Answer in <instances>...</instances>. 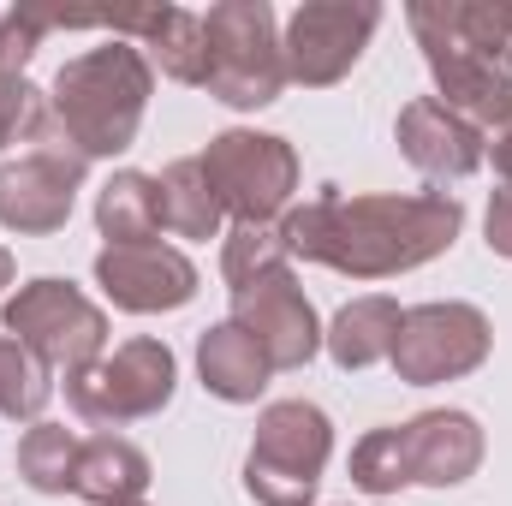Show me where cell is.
Masks as SVG:
<instances>
[{"label":"cell","instance_id":"cell-1","mask_svg":"<svg viewBox=\"0 0 512 506\" xmlns=\"http://www.w3.org/2000/svg\"><path fill=\"white\" fill-rule=\"evenodd\" d=\"M465 233V203L447 191H376V197H340L322 191L298 209H286L280 239L286 251L334 268L346 280H393L435 256H447Z\"/></svg>","mask_w":512,"mask_h":506},{"label":"cell","instance_id":"cell-2","mask_svg":"<svg viewBox=\"0 0 512 506\" xmlns=\"http://www.w3.org/2000/svg\"><path fill=\"white\" fill-rule=\"evenodd\" d=\"M405 24L435 72V102L465 114L483 137L512 126V36L495 6L471 0H411Z\"/></svg>","mask_w":512,"mask_h":506},{"label":"cell","instance_id":"cell-3","mask_svg":"<svg viewBox=\"0 0 512 506\" xmlns=\"http://www.w3.org/2000/svg\"><path fill=\"white\" fill-rule=\"evenodd\" d=\"M149 96H155L149 54L137 42H126V36H114L102 48H84L78 60H66L54 72L48 114H54V131L84 161H114V155H126L137 143Z\"/></svg>","mask_w":512,"mask_h":506},{"label":"cell","instance_id":"cell-4","mask_svg":"<svg viewBox=\"0 0 512 506\" xmlns=\"http://www.w3.org/2000/svg\"><path fill=\"white\" fill-rule=\"evenodd\" d=\"M334 459V423L310 399H274L256 417V441L245 453V495L256 506H310L322 471Z\"/></svg>","mask_w":512,"mask_h":506},{"label":"cell","instance_id":"cell-5","mask_svg":"<svg viewBox=\"0 0 512 506\" xmlns=\"http://www.w3.org/2000/svg\"><path fill=\"white\" fill-rule=\"evenodd\" d=\"M203 42H209V78L203 90L239 114H256L280 102L286 90V60H280V24L268 0H215L203 12Z\"/></svg>","mask_w":512,"mask_h":506},{"label":"cell","instance_id":"cell-6","mask_svg":"<svg viewBox=\"0 0 512 506\" xmlns=\"http://www.w3.org/2000/svg\"><path fill=\"white\" fill-rule=\"evenodd\" d=\"M173 387H179V358H173V346L137 334L126 346L102 352L90 370L66 376V405H72L78 423L114 435V429H126V423L161 417L167 399H173Z\"/></svg>","mask_w":512,"mask_h":506},{"label":"cell","instance_id":"cell-7","mask_svg":"<svg viewBox=\"0 0 512 506\" xmlns=\"http://www.w3.org/2000/svg\"><path fill=\"white\" fill-rule=\"evenodd\" d=\"M221 215H233V227H280L298 191V149L274 131H215L209 149L197 155Z\"/></svg>","mask_w":512,"mask_h":506},{"label":"cell","instance_id":"cell-8","mask_svg":"<svg viewBox=\"0 0 512 506\" xmlns=\"http://www.w3.org/2000/svg\"><path fill=\"white\" fill-rule=\"evenodd\" d=\"M0 322H6V334L18 346H30L60 376H78V370H90L108 352V316H102V304L84 286L60 280V274H42V280L18 286L6 298Z\"/></svg>","mask_w":512,"mask_h":506},{"label":"cell","instance_id":"cell-9","mask_svg":"<svg viewBox=\"0 0 512 506\" xmlns=\"http://www.w3.org/2000/svg\"><path fill=\"white\" fill-rule=\"evenodd\" d=\"M489 352H495L489 316L465 298H435L399 316V340L387 364L405 387H435V381H465L471 370H483Z\"/></svg>","mask_w":512,"mask_h":506},{"label":"cell","instance_id":"cell-10","mask_svg":"<svg viewBox=\"0 0 512 506\" xmlns=\"http://www.w3.org/2000/svg\"><path fill=\"white\" fill-rule=\"evenodd\" d=\"M90 179V161L48 131L42 143H30L24 155L0 161V227L18 239H48L72 221V203Z\"/></svg>","mask_w":512,"mask_h":506},{"label":"cell","instance_id":"cell-11","mask_svg":"<svg viewBox=\"0 0 512 506\" xmlns=\"http://www.w3.org/2000/svg\"><path fill=\"white\" fill-rule=\"evenodd\" d=\"M376 30H382V6L376 0H304L286 18V30H280L286 84H304V90L340 84L364 60Z\"/></svg>","mask_w":512,"mask_h":506},{"label":"cell","instance_id":"cell-12","mask_svg":"<svg viewBox=\"0 0 512 506\" xmlns=\"http://www.w3.org/2000/svg\"><path fill=\"white\" fill-rule=\"evenodd\" d=\"M227 322L251 334L274 370H304V364L322 352L316 304L304 298V286H298V274H292V268L262 274V280H251V286H239V292H233V316H227Z\"/></svg>","mask_w":512,"mask_h":506},{"label":"cell","instance_id":"cell-13","mask_svg":"<svg viewBox=\"0 0 512 506\" xmlns=\"http://www.w3.org/2000/svg\"><path fill=\"white\" fill-rule=\"evenodd\" d=\"M96 286L126 316H167V310H185L197 298L203 274L185 251L155 239V245H102L96 251Z\"/></svg>","mask_w":512,"mask_h":506},{"label":"cell","instance_id":"cell-14","mask_svg":"<svg viewBox=\"0 0 512 506\" xmlns=\"http://www.w3.org/2000/svg\"><path fill=\"white\" fill-rule=\"evenodd\" d=\"M399 477L405 489H459L483 465V423L471 411H417L411 423H393Z\"/></svg>","mask_w":512,"mask_h":506},{"label":"cell","instance_id":"cell-15","mask_svg":"<svg viewBox=\"0 0 512 506\" xmlns=\"http://www.w3.org/2000/svg\"><path fill=\"white\" fill-rule=\"evenodd\" d=\"M393 137H399V155L429 179V185H459L483 167V149L489 137L471 126L465 114H453L447 102L435 96H411L393 120Z\"/></svg>","mask_w":512,"mask_h":506},{"label":"cell","instance_id":"cell-16","mask_svg":"<svg viewBox=\"0 0 512 506\" xmlns=\"http://www.w3.org/2000/svg\"><path fill=\"white\" fill-rule=\"evenodd\" d=\"M114 36H137V48L149 54V66H161L173 84H191L203 90L209 78V42H203V12L191 6H143V12H120V18H102Z\"/></svg>","mask_w":512,"mask_h":506},{"label":"cell","instance_id":"cell-17","mask_svg":"<svg viewBox=\"0 0 512 506\" xmlns=\"http://www.w3.org/2000/svg\"><path fill=\"white\" fill-rule=\"evenodd\" d=\"M268 376H274V364L262 358V346H256L245 328L215 322V328L197 334V381H203L221 405H256L262 387H268Z\"/></svg>","mask_w":512,"mask_h":506},{"label":"cell","instance_id":"cell-18","mask_svg":"<svg viewBox=\"0 0 512 506\" xmlns=\"http://www.w3.org/2000/svg\"><path fill=\"white\" fill-rule=\"evenodd\" d=\"M149 489V453L126 435H90L78 447V471H72V495L90 506H131Z\"/></svg>","mask_w":512,"mask_h":506},{"label":"cell","instance_id":"cell-19","mask_svg":"<svg viewBox=\"0 0 512 506\" xmlns=\"http://www.w3.org/2000/svg\"><path fill=\"white\" fill-rule=\"evenodd\" d=\"M399 316H405V310H399L387 292L352 298V304H340L334 322L322 328V346H328V358H334L346 376H358V370H370V364H387V352H393V340H399Z\"/></svg>","mask_w":512,"mask_h":506},{"label":"cell","instance_id":"cell-20","mask_svg":"<svg viewBox=\"0 0 512 506\" xmlns=\"http://www.w3.org/2000/svg\"><path fill=\"white\" fill-rule=\"evenodd\" d=\"M96 227L108 245H155L161 233V185L137 167H120L96 191Z\"/></svg>","mask_w":512,"mask_h":506},{"label":"cell","instance_id":"cell-21","mask_svg":"<svg viewBox=\"0 0 512 506\" xmlns=\"http://www.w3.org/2000/svg\"><path fill=\"white\" fill-rule=\"evenodd\" d=\"M155 185H161V227L167 233H179V239H221L227 215H221V197H215V185H209L197 155L173 161Z\"/></svg>","mask_w":512,"mask_h":506},{"label":"cell","instance_id":"cell-22","mask_svg":"<svg viewBox=\"0 0 512 506\" xmlns=\"http://www.w3.org/2000/svg\"><path fill=\"white\" fill-rule=\"evenodd\" d=\"M78 435L66 423H30L18 435V477L36 495H72V471H78Z\"/></svg>","mask_w":512,"mask_h":506},{"label":"cell","instance_id":"cell-23","mask_svg":"<svg viewBox=\"0 0 512 506\" xmlns=\"http://www.w3.org/2000/svg\"><path fill=\"white\" fill-rule=\"evenodd\" d=\"M48 399H54V370L30 346H18L12 334H0V417L42 423Z\"/></svg>","mask_w":512,"mask_h":506},{"label":"cell","instance_id":"cell-24","mask_svg":"<svg viewBox=\"0 0 512 506\" xmlns=\"http://www.w3.org/2000/svg\"><path fill=\"white\" fill-rule=\"evenodd\" d=\"M280 268H292V251H286L280 227H233L221 239V280L233 292L262 280V274H280Z\"/></svg>","mask_w":512,"mask_h":506},{"label":"cell","instance_id":"cell-25","mask_svg":"<svg viewBox=\"0 0 512 506\" xmlns=\"http://www.w3.org/2000/svg\"><path fill=\"white\" fill-rule=\"evenodd\" d=\"M54 131V114H48V90H36L30 78L18 84H0V155L12 143H42Z\"/></svg>","mask_w":512,"mask_h":506},{"label":"cell","instance_id":"cell-26","mask_svg":"<svg viewBox=\"0 0 512 506\" xmlns=\"http://www.w3.org/2000/svg\"><path fill=\"white\" fill-rule=\"evenodd\" d=\"M48 30H60L54 12H36V6H6L0 12V84L24 78V66H30V54L42 48Z\"/></svg>","mask_w":512,"mask_h":506},{"label":"cell","instance_id":"cell-27","mask_svg":"<svg viewBox=\"0 0 512 506\" xmlns=\"http://www.w3.org/2000/svg\"><path fill=\"white\" fill-rule=\"evenodd\" d=\"M352 483L364 489V495H399L405 489V477H399V447H393V423H382V429H370L358 447H352Z\"/></svg>","mask_w":512,"mask_h":506},{"label":"cell","instance_id":"cell-28","mask_svg":"<svg viewBox=\"0 0 512 506\" xmlns=\"http://www.w3.org/2000/svg\"><path fill=\"white\" fill-rule=\"evenodd\" d=\"M483 233H489V251H495V256H512V197H507V191H495V197H489Z\"/></svg>","mask_w":512,"mask_h":506},{"label":"cell","instance_id":"cell-29","mask_svg":"<svg viewBox=\"0 0 512 506\" xmlns=\"http://www.w3.org/2000/svg\"><path fill=\"white\" fill-rule=\"evenodd\" d=\"M483 161L495 167V179H501V191L512 197V126L489 137V149H483Z\"/></svg>","mask_w":512,"mask_h":506},{"label":"cell","instance_id":"cell-30","mask_svg":"<svg viewBox=\"0 0 512 506\" xmlns=\"http://www.w3.org/2000/svg\"><path fill=\"white\" fill-rule=\"evenodd\" d=\"M12 274H18V268H12V251H6V245H0V292H6V286H12Z\"/></svg>","mask_w":512,"mask_h":506},{"label":"cell","instance_id":"cell-31","mask_svg":"<svg viewBox=\"0 0 512 506\" xmlns=\"http://www.w3.org/2000/svg\"><path fill=\"white\" fill-rule=\"evenodd\" d=\"M495 18H501V30L512 36V6H495Z\"/></svg>","mask_w":512,"mask_h":506},{"label":"cell","instance_id":"cell-32","mask_svg":"<svg viewBox=\"0 0 512 506\" xmlns=\"http://www.w3.org/2000/svg\"><path fill=\"white\" fill-rule=\"evenodd\" d=\"M131 506H149V501H131Z\"/></svg>","mask_w":512,"mask_h":506}]
</instances>
